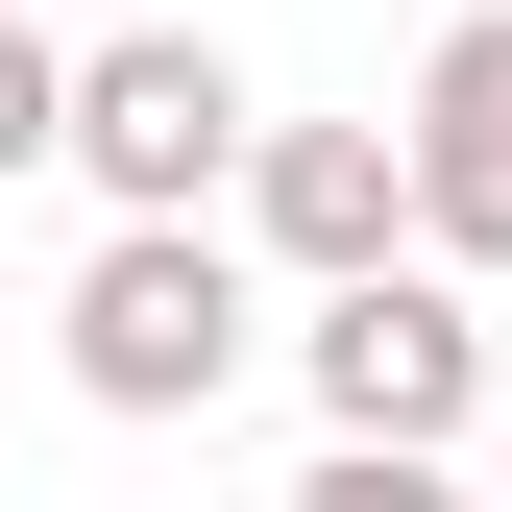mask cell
I'll use <instances>...</instances> for the list:
<instances>
[{"mask_svg":"<svg viewBox=\"0 0 512 512\" xmlns=\"http://www.w3.org/2000/svg\"><path fill=\"white\" fill-rule=\"evenodd\" d=\"M317 415H342V439H415V464H439V439H488V317L464 293H439V269H391V244H366V269H317Z\"/></svg>","mask_w":512,"mask_h":512,"instance_id":"7a4b0ae2","label":"cell"},{"mask_svg":"<svg viewBox=\"0 0 512 512\" xmlns=\"http://www.w3.org/2000/svg\"><path fill=\"white\" fill-rule=\"evenodd\" d=\"M49 98H74V49H49L25 0H0V171H49Z\"/></svg>","mask_w":512,"mask_h":512,"instance_id":"8992f818","label":"cell"},{"mask_svg":"<svg viewBox=\"0 0 512 512\" xmlns=\"http://www.w3.org/2000/svg\"><path fill=\"white\" fill-rule=\"evenodd\" d=\"M49 171H98L122 220H196L244 171V74L196 25H122V49H74V98H49Z\"/></svg>","mask_w":512,"mask_h":512,"instance_id":"6da1fadb","label":"cell"},{"mask_svg":"<svg viewBox=\"0 0 512 512\" xmlns=\"http://www.w3.org/2000/svg\"><path fill=\"white\" fill-rule=\"evenodd\" d=\"M488 464H512V439H488Z\"/></svg>","mask_w":512,"mask_h":512,"instance_id":"52a82bcc","label":"cell"},{"mask_svg":"<svg viewBox=\"0 0 512 512\" xmlns=\"http://www.w3.org/2000/svg\"><path fill=\"white\" fill-rule=\"evenodd\" d=\"M220 366H244L220 220H122L98 269H74V391H98V415H220Z\"/></svg>","mask_w":512,"mask_h":512,"instance_id":"3957f363","label":"cell"},{"mask_svg":"<svg viewBox=\"0 0 512 512\" xmlns=\"http://www.w3.org/2000/svg\"><path fill=\"white\" fill-rule=\"evenodd\" d=\"M244 220H269V269H366V244H415V171L391 122H244Z\"/></svg>","mask_w":512,"mask_h":512,"instance_id":"5b68a950","label":"cell"},{"mask_svg":"<svg viewBox=\"0 0 512 512\" xmlns=\"http://www.w3.org/2000/svg\"><path fill=\"white\" fill-rule=\"evenodd\" d=\"M391 171H415V244H439V269H512V0H464V25H439Z\"/></svg>","mask_w":512,"mask_h":512,"instance_id":"277c9868","label":"cell"}]
</instances>
